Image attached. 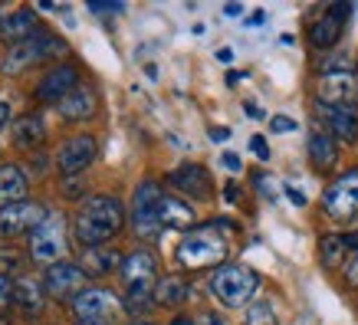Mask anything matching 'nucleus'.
<instances>
[{
	"label": "nucleus",
	"instance_id": "obj_1",
	"mask_svg": "<svg viewBox=\"0 0 358 325\" xmlns=\"http://www.w3.org/2000/svg\"><path fill=\"white\" fill-rule=\"evenodd\" d=\"M125 227V204L112 194H96L79 207L76 214V240L86 250L109 243Z\"/></svg>",
	"mask_w": 358,
	"mask_h": 325
},
{
	"label": "nucleus",
	"instance_id": "obj_2",
	"mask_svg": "<svg viewBox=\"0 0 358 325\" xmlns=\"http://www.w3.org/2000/svg\"><path fill=\"white\" fill-rule=\"evenodd\" d=\"M122 282H125V309L131 315L145 312L155 303L158 289V260L152 250H131L122 260Z\"/></svg>",
	"mask_w": 358,
	"mask_h": 325
},
{
	"label": "nucleus",
	"instance_id": "obj_3",
	"mask_svg": "<svg viewBox=\"0 0 358 325\" xmlns=\"http://www.w3.org/2000/svg\"><path fill=\"white\" fill-rule=\"evenodd\" d=\"M207 289H210V296H214L220 305H227V309H247V305L257 299V293H260V276L250 270V266L224 263V266L210 276Z\"/></svg>",
	"mask_w": 358,
	"mask_h": 325
},
{
	"label": "nucleus",
	"instance_id": "obj_4",
	"mask_svg": "<svg viewBox=\"0 0 358 325\" xmlns=\"http://www.w3.org/2000/svg\"><path fill=\"white\" fill-rule=\"evenodd\" d=\"M174 260L181 270H207V266H217L227 260V240L214 233L210 227L201 230H187L185 240L174 250Z\"/></svg>",
	"mask_w": 358,
	"mask_h": 325
},
{
	"label": "nucleus",
	"instance_id": "obj_5",
	"mask_svg": "<svg viewBox=\"0 0 358 325\" xmlns=\"http://www.w3.org/2000/svg\"><path fill=\"white\" fill-rule=\"evenodd\" d=\"M63 53H66L63 40H56V36H50V33L40 30L36 36H30V40H23V43H17V46H10V50H7L3 73L17 76V73H23V69L43 63V59H56V56H63Z\"/></svg>",
	"mask_w": 358,
	"mask_h": 325
},
{
	"label": "nucleus",
	"instance_id": "obj_6",
	"mask_svg": "<svg viewBox=\"0 0 358 325\" xmlns=\"http://www.w3.org/2000/svg\"><path fill=\"white\" fill-rule=\"evenodd\" d=\"M164 197L158 181H141L131 197V230L141 240H158L164 233L158 224V201Z\"/></svg>",
	"mask_w": 358,
	"mask_h": 325
},
{
	"label": "nucleus",
	"instance_id": "obj_7",
	"mask_svg": "<svg viewBox=\"0 0 358 325\" xmlns=\"http://www.w3.org/2000/svg\"><path fill=\"white\" fill-rule=\"evenodd\" d=\"M69 253V240H66V220L59 214H50L40 227L30 233V257L36 263L56 266L63 263V257Z\"/></svg>",
	"mask_w": 358,
	"mask_h": 325
},
{
	"label": "nucleus",
	"instance_id": "obj_8",
	"mask_svg": "<svg viewBox=\"0 0 358 325\" xmlns=\"http://www.w3.org/2000/svg\"><path fill=\"white\" fill-rule=\"evenodd\" d=\"M322 210H326L336 224H352V220H358V168L338 174L336 181L326 187Z\"/></svg>",
	"mask_w": 358,
	"mask_h": 325
},
{
	"label": "nucleus",
	"instance_id": "obj_9",
	"mask_svg": "<svg viewBox=\"0 0 358 325\" xmlns=\"http://www.w3.org/2000/svg\"><path fill=\"white\" fill-rule=\"evenodd\" d=\"M122 309H125V299H119L112 289H102V286H89L86 293H79L73 299V312H76L79 322L109 325Z\"/></svg>",
	"mask_w": 358,
	"mask_h": 325
},
{
	"label": "nucleus",
	"instance_id": "obj_10",
	"mask_svg": "<svg viewBox=\"0 0 358 325\" xmlns=\"http://www.w3.org/2000/svg\"><path fill=\"white\" fill-rule=\"evenodd\" d=\"M50 210L36 201H17V204H3L0 207V237H20L27 230H36L43 224Z\"/></svg>",
	"mask_w": 358,
	"mask_h": 325
},
{
	"label": "nucleus",
	"instance_id": "obj_11",
	"mask_svg": "<svg viewBox=\"0 0 358 325\" xmlns=\"http://www.w3.org/2000/svg\"><path fill=\"white\" fill-rule=\"evenodd\" d=\"M89 273L76 263H56V266H46V276H43V289L46 296H56V299H76L79 293L89 289Z\"/></svg>",
	"mask_w": 358,
	"mask_h": 325
},
{
	"label": "nucleus",
	"instance_id": "obj_12",
	"mask_svg": "<svg viewBox=\"0 0 358 325\" xmlns=\"http://www.w3.org/2000/svg\"><path fill=\"white\" fill-rule=\"evenodd\" d=\"M96 152L99 145L92 135H73V138H66L59 145V152H56V168L66 174V178H76L89 168V164L96 161Z\"/></svg>",
	"mask_w": 358,
	"mask_h": 325
},
{
	"label": "nucleus",
	"instance_id": "obj_13",
	"mask_svg": "<svg viewBox=\"0 0 358 325\" xmlns=\"http://www.w3.org/2000/svg\"><path fill=\"white\" fill-rule=\"evenodd\" d=\"M315 112H319V119L326 122V131L336 141H345V145H355L358 141L355 106H338V102H319L315 99Z\"/></svg>",
	"mask_w": 358,
	"mask_h": 325
},
{
	"label": "nucleus",
	"instance_id": "obj_14",
	"mask_svg": "<svg viewBox=\"0 0 358 325\" xmlns=\"http://www.w3.org/2000/svg\"><path fill=\"white\" fill-rule=\"evenodd\" d=\"M355 99H358L355 69H322V76H319V102L355 106Z\"/></svg>",
	"mask_w": 358,
	"mask_h": 325
},
{
	"label": "nucleus",
	"instance_id": "obj_15",
	"mask_svg": "<svg viewBox=\"0 0 358 325\" xmlns=\"http://www.w3.org/2000/svg\"><path fill=\"white\" fill-rule=\"evenodd\" d=\"M168 185H171L178 194H185L187 201H207V197L214 194L210 174H207V168H201V164H181V168H174V171L168 174Z\"/></svg>",
	"mask_w": 358,
	"mask_h": 325
},
{
	"label": "nucleus",
	"instance_id": "obj_16",
	"mask_svg": "<svg viewBox=\"0 0 358 325\" xmlns=\"http://www.w3.org/2000/svg\"><path fill=\"white\" fill-rule=\"evenodd\" d=\"M73 89H79V69L66 63V66L50 69V73L40 79V86H36V99L46 102V106H59Z\"/></svg>",
	"mask_w": 358,
	"mask_h": 325
},
{
	"label": "nucleus",
	"instance_id": "obj_17",
	"mask_svg": "<svg viewBox=\"0 0 358 325\" xmlns=\"http://www.w3.org/2000/svg\"><path fill=\"white\" fill-rule=\"evenodd\" d=\"M348 13H352L348 3H332V7L309 27V43H313V50H332V46L342 40V20H345Z\"/></svg>",
	"mask_w": 358,
	"mask_h": 325
},
{
	"label": "nucleus",
	"instance_id": "obj_18",
	"mask_svg": "<svg viewBox=\"0 0 358 325\" xmlns=\"http://www.w3.org/2000/svg\"><path fill=\"white\" fill-rule=\"evenodd\" d=\"M309 161L315 171H332L338 164V141L329 135L326 129H313L309 131Z\"/></svg>",
	"mask_w": 358,
	"mask_h": 325
},
{
	"label": "nucleus",
	"instance_id": "obj_19",
	"mask_svg": "<svg viewBox=\"0 0 358 325\" xmlns=\"http://www.w3.org/2000/svg\"><path fill=\"white\" fill-rule=\"evenodd\" d=\"M158 224H162V230H187L194 224V207L181 197L164 194L158 201Z\"/></svg>",
	"mask_w": 358,
	"mask_h": 325
},
{
	"label": "nucleus",
	"instance_id": "obj_20",
	"mask_svg": "<svg viewBox=\"0 0 358 325\" xmlns=\"http://www.w3.org/2000/svg\"><path fill=\"white\" fill-rule=\"evenodd\" d=\"M56 108H59V115H63L66 122L92 119V115H96V92L89 86H79V89H73Z\"/></svg>",
	"mask_w": 358,
	"mask_h": 325
},
{
	"label": "nucleus",
	"instance_id": "obj_21",
	"mask_svg": "<svg viewBox=\"0 0 358 325\" xmlns=\"http://www.w3.org/2000/svg\"><path fill=\"white\" fill-rule=\"evenodd\" d=\"M27 191H30L27 171L17 168V164H3V168H0V207L27 201Z\"/></svg>",
	"mask_w": 358,
	"mask_h": 325
},
{
	"label": "nucleus",
	"instance_id": "obj_22",
	"mask_svg": "<svg viewBox=\"0 0 358 325\" xmlns=\"http://www.w3.org/2000/svg\"><path fill=\"white\" fill-rule=\"evenodd\" d=\"M46 303V289L36 280H17L13 282V305L23 315H40Z\"/></svg>",
	"mask_w": 358,
	"mask_h": 325
},
{
	"label": "nucleus",
	"instance_id": "obj_23",
	"mask_svg": "<svg viewBox=\"0 0 358 325\" xmlns=\"http://www.w3.org/2000/svg\"><path fill=\"white\" fill-rule=\"evenodd\" d=\"M3 40L10 46H17V43H23V40H30V36H36L40 33V27H36V13L33 10H17V13H10L7 17V23H3Z\"/></svg>",
	"mask_w": 358,
	"mask_h": 325
},
{
	"label": "nucleus",
	"instance_id": "obj_24",
	"mask_svg": "<svg viewBox=\"0 0 358 325\" xmlns=\"http://www.w3.org/2000/svg\"><path fill=\"white\" fill-rule=\"evenodd\" d=\"M13 141L20 148H40L46 141V125L40 115H23L17 125H13Z\"/></svg>",
	"mask_w": 358,
	"mask_h": 325
},
{
	"label": "nucleus",
	"instance_id": "obj_25",
	"mask_svg": "<svg viewBox=\"0 0 358 325\" xmlns=\"http://www.w3.org/2000/svg\"><path fill=\"white\" fill-rule=\"evenodd\" d=\"M319 260H322V266H326V270L345 266V260H348L345 233H329V237L319 240Z\"/></svg>",
	"mask_w": 358,
	"mask_h": 325
},
{
	"label": "nucleus",
	"instance_id": "obj_26",
	"mask_svg": "<svg viewBox=\"0 0 358 325\" xmlns=\"http://www.w3.org/2000/svg\"><path fill=\"white\" fill-rule=\"evenodd\" d=\"M187 296H191V289H187V282L181 280V276H164V280H158L155 303L158 305H181Z\"/></svg>",
	"mask_w": 358,
	"mask_h": 325
},
{
	"label": "nucleus",
	"instance_id": "obj_27",
	"mask_svg": "<svg viewBox=\"0 0 358 325\" xmlns=\"http://www.w3.org/2000/svg\"><path fill=\"white\" fill-rule=\"evenodd\" d=\"M122 260L125 257H119L115 250H102V247H96V250H89L86 253V266L83 270L86 273H112V270H122Z\"/></svg>",
	"mask_w": 358,
	"mask_h": 325
},
{
	"label": "nucleus",
	"instance_id": "obj_28",
	"mask_svg": "<svg viewBox=\"0 0 358 325\" xmlns=\"http://www.w3.org/2000/svg\"><path fill=\"white\" fill-rule=\"evenodd\" d=\"M243 325H280L276 305H273L270 299H257V303H250L247 312H243Z\"/></svg>",
	"mask_w": 358,
	"mask_h": 325
},
{
	"label": "nucleus",
	"instance_id": "obj_29",
	"mask_svg": "<svg viewBox=\"0 0 358 325\" xmlns=\"http://www.w3.org/2000/svg\"><path fill=\"white\" fill-rule=\"evenodd\" d=\"M342 270H345V282H348V286H352V289H358V250H352V253H348V260H345V266H342Z\"/></svg>",
	"mask_w": 358,
	"mask_h": 325
},
{
	"label": "nucleus",
	"instance_id": "obj_30",
	"mask_svg": "<svg viewBox=\"0 0 358 325\" xmlns=\"http://www.w3.org/2000/svg\"><path fill=\"white\" fill-rule=\"evenodd\" d=\"M270 129L276 131V135H289V131H296L299 125H296L289 115H273V119H270Z\"/></svg>",
	"mask_w": 358,
	"mask_h": 325
},
{
	"label": "nucleus",
	"instance_id": "obj_31",
	"mask_svg": "<svg viewBox=\"0 0 358 325\" xmlns=\"http://www.w3.org/2000/svg\"><path fill=\"white\" fill-rule=\"evenodd\" d=\"M250 148L257 152V158H260V161H270V145H266V138H263V135H253V138H250Z\"/></svg>",
	"mask_w": 358,
	"mask_h": 325
},
{
	"label": "nucleus",
	"instance_id": "obj_32",
	"mask_svg": "<svg viewBox=\"0 0 358 325\" xmlns=\"http://www.w3.org/2000/svg\"><path fill=\"white\" fill-rule=\"evenodd\" d=\"M0 305H13V282L0 276Z\"/></svg>",
	"mask_w": 358,
	"mask_h": 325
},
{
	"label": "nucleus",
	"instance_id": "obj_33",
	"mask_svg": "<svg viewBox=\"0 0 358 325\" xmlns=\"http://www.w3.org/2000/svg\"><path fill=\"white\" fill-rule=\"evenodd\" d=\"M83 191H86V187H83V181H79V178H66V185H63V194L66 197H83Z\"/></svg>",
	"mask_w": 358,
	"mask_h": 325
},
{
	"label": "nucleus",
	"instance_id": "obj_34",
	"mask_svg": "<svg viewBox=\"0 0 358 325\" xmlns=\"http://www.w3.org/2000/svg\"><path fill=\"white\" fill-rule=\"evenodd\" d=\"M92 13H122V3H92Z\"/></svg>",
	"mask_w": 358,
	"mask_h": 325
},
{
	"label": "nucleus",
	"instance_id": "obj_35",
	"mask_svg": "<svg viewBox=\"0 0 358 325\" xmlns=\"http://www.w3.org/2000/svg\"><path fill=\"white\" fill-rule=\"evenodd\" d=\"M286 194H289V201H293L296 207H306V194H303V191H296L293 185H286Z\"/></svg>",
	"mask_w": 358,
	"mask_h": 325
},
{
	"label": "nucleus",
	"instance_id": "obj_36",
	"mask_svg": "<svg viewBox=\"0 0 358 325\" xmlns=\"http://www.w3.org/2000/svg\"><path fill=\"white\" fill-rule=\"evenodd\" d=\"M7 122H10V102L0 99V129H7Z\"/></svg>",
	"mask_w": 358,
	"mask_h": 325
},
{
	"label": "nucleus",
	"instance_id": "obj_37",
	"mask_svg": "<svg viewBox=\"0 0 358 325\" xmlns=\"http://www.w3.org/2000/svg\"><path fill=\"white\" fill-rule=\"evenodd\" d=\"M224 164H227L230 171H240V168H243V161H240V158H237V154H234V152H227V154H224Z\"/></svg>",
	"mask_w": 358,
	"mask_h": 325
},
{
	"label": "nucleus",
	"instance_id": "obj_38",
	"mask_svg": "<svg viewBox=\"0 0 358 325\" xmlns=\"http://www.w3.org/2000/svg\"><path fill=\"white\" fill-rule=\"evenodd\" d=\"M230 129H210V141H227Z\"/></svg>",
	"mask_w": 358,
	"mask_h": 325
},
{
	"label": "nucleus",
	"instance_id": "obj_39",
	"mask_svg": "<svg viewBox=\"0 0 358 325\" xmlns=\"http://www.w3.org/2000/svg\"><path fill=\"white\" fill-rule=\"evenodd\" d=\"M171 325H197L194 319H191V315H174L171 319Z\"/></svg>",
	"mask_w": 358,
	"mask_h": 325
},
{
	"label": "nucleus",
	"instance_id": "obj_40",
	"mask_svg": "<svg viewBox=\"0 0 358 325\" xmlns=\"http://www.w3.org/2000/svg\"><path fill=\"white\" fill-rule=\"evenodd\" d=\"M224 13H227V17H240V13H243V7H240V3H227V7H224Z\"/></svg>",
	"mask_w": 358,
	"mask_h": 325
},
{
	"label": "nucleus",
	"instance_id": "obj_41",
	"mask_svg": "<svg viewBox=\"0 0 358 325\" xmlns=\"http://www.w3.org/2000/svg\"><path fill=\"white\" fill-rule=\"evenodd\" d=\"M201 325H224V319H217L214 312H207L204 319H201Z\"/></svg>",
	"mask_w": 358,
	"mask_h": 325
},
{
	"label": "nucleus",
	"instance_id": "obj_42",
	"mask_svg": "<svg viewBox=\"0 0 358 325\" xmlns=\"http://www.w3.org/2000/svg\"><path fill=\"white\" fill-rule=\"evenodd\" d=\"M224 197H227L230 204H234V201H237V197H240V191H237V185H230V187H227V191H224Z\"/></svg>",
	"mask_w": 358,
	"mask_h": 325
},
{
	"label": "nucleus",
	"instance_id": "obj_43",
	"mask_svg": "<svg viewBox=\"0 0 358 325\" xmlns=\"http://www.w3.org/2000/svg\"><path fill=\"white\" fill-rule=\"evenodd\" d=\"M345 243H348V253L358 250V233H345Z\"/></svg>",
	"mask_w": 358,
	"mask_h": 325
},
{
	"label": "nucleus",
	"instance_id": "obj_44",
	"mask_svg": "<svg viewBox=\"0 0 358 325\" xmlns=\"http://www.w3.org/2000/svg\"><path fill=\"white\" fill-rule=\"evenodd\" d=\"M260 23H263V10H257V13H253V17H250V23H247V27H260Z\"/></svg>",
	"mask_w": 358,
	"mask_h": 325
},
{
	"label": "nucleus",
	"instance_id": "obj_45",
	"mask_svg": "<svg viewBox=\"0 0 358 325\" xmlns=\"http://www.w3.org/2000/svg\"><path fill=\"white\" fill-rule=\"evenodd\" d=\"M217 59H220V63H230V59H234V53H230V50H220Z\"/></svg>",
	"mask_w": 358,
	"mask_h": 325
},
{
	"label": "nucleus",
	"instance_id": "obj_46",
	"mask_svg": "<svg viewBox=\"0 0 358 325\" xmlns=\"http://www.w3.org/2000/svg\"><path fill=\"white\" fill-rule=\"evenodd\" d=\"M3 23H7V20H3V13H0V30H3Z\"/></svg>",
	"mask_w": 358,
	"mask_h": 325
},
{
	"label": "nucleus",
	"instance_id": "obj_47",
	"mask_svg": "<svg viewBox=\"0 0 358 325\" xmlns=\"http://www.w3.org/2000/svg\"><path fill=\"white\" fill-rule=\"evenodd\" d=\"M76 325H96V322H76Z\"/></svg>",
	"mask_w": 358,
	"mask_h": 325
},
{
	"label": "nucleus",
	"instance_id": "obj_48",
	"mask_svg": "<svg viewBox=\"0 0 358 325\" xmlns=\"http://www.w3.org/2000/svg\"><path fill=\"white\" fill-rule=\"evenodd\" d=\"M131 325H148V322H131Z\"/></svg>",
	"mask_w": 358,
	"mask_h": 325
}]
</instances>
